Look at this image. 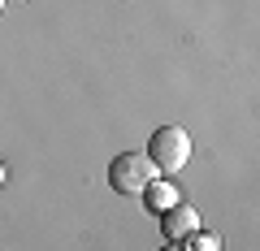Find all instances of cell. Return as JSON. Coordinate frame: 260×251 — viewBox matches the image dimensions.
Here are the masks:
<instances>
[{"mask_svg": "<svg viewBox=\"0 0 260 251\" xmlns=\"http://www.w3.org/2000/svg\"><path fill=\"white\" fill-rule=\"evenodd\" d=\"M109 182L117 195H143L156 182V165L148 160V152H121L109 165Z\"/></svg>", "mask_w": 260, "mask_h": 251, "instance_id": "6da1fadb", "label": "cell"}, {"mask_svg": "<svg viewBox=\"0 0 260 251\" xmlns=\"http://www.w3.org/2000/svg\"><path fill=\"white\" fill-rule=\"evenodd\" d=\"M148 160L156 165V173H178L191 160V134L182 126H160L148 139Z\"/></svg>", "mask_w": 260, "mask_h": 251, "instance_id": "7a4b0ae2", "label": "cell"}, {"mask_svg": "<svg viewBox=\"0 0 260 251\" xmlns=\"http://www.w3.org/2000/svg\"><path fill=\"white\" fill-rule=\"evenodd\" d=\"M160 230H165V238L169 242H191L195 234H200V212H195L191 204H169L165 208V217H160Z\"/></svg>", "mask_w": 260, "mask_h": 251, "instance_id": "3957f363", "label": "cell"}, {"mask_svg": "<svg viewBox=\"0 0 260 251\" xmlns=\"http://www.w3.org/2000/svg\"><path fill=\"white\" fill-rule=\"evenodd\" d=\"M178 191H174V186H165V182H152L148 186V199H152V204H160V208H169V204H178Z\"/></svg>", "mask_w": 260, "mask_h": 251, "instance_id": "277c9868", "label": "cell"}, {"mask_svg": "<svg viewBox=\"0 0 260 251\" xmlns=\"http://www.w3.org/2000/svg\"><path fill=\"white\" fill-rule=\"evenodd\" d=\"M195 251H221V238H200L195 234Z\"/></svg>", "mask_w": 260, "mask_h": 251, "instance_id": "5b68a950", "label": "cell"}, {"mask_svg": "<svg viewBox=\"0 0 260 251\" xmlns=\"http://www.w3.org/2000/svg\"><path fill=\"white\" fill-rule=\"evenodd\" d=\"M160 251H182V242H165V247H160Z\"/></svg>", "mask_w": 260, "mask_h": 251, "instance_id": "8992f818", "label": "cell"}, {"mask_svg": "<svg viewBox=\"0 0 260 251\" xmlns=\"http://www.w3.org/2000/svg\"><path fill=\"white\" fill-rule=\"evenodd\" d=\"M0 186H5V165H0Z\"/></svg>", "mask_w": 260, "mask_h": 251, "instance_id": "52a82bcc", "label": "cell"}, {"mask_svg": "<svg viewBox=\"0 0 260 251\" xmlns=\"http://www.w3.org/2000/svg\"><path fill=\"white\" fill-rule=\"evenodd\" d=\"M0 9H5V0H0Z\"/></svg>", "mask_w": 260, "mask_h": 251, "instance_id": "ba28073f", "label": "cell"}]
</instances>
